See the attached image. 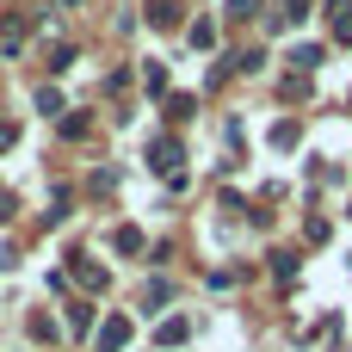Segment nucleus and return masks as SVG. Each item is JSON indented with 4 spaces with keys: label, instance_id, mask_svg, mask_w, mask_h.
<instances>
[{
    "label": "nucleus",
    "instance_id": "3",
    "mask_svg": "<svg viewBox=\"0 0 352 352\" xmlns=\"http://www.w3.org/2000/svg\"><path fill=\"white\" fill-rule=\"evenodd\" d=\"M148 25L173 31V25H179V6H173V0H148Z\"/></svg>",
    "mask_w": 352,
    "mask_h": 352
},
{
    "label": "nucleus",
    "instance_id": "7",
    "mask_svg": "<svg viewBox=\"0 0 352 352\" xmlns=\"http://www.w3.org/2000/svg\"><path fill=\"white\" fill-rule=\"evenodd\" d=\"M192 43H198V50H204V43H217V25H210V19H198V25H192Z\"/></svg>",
    "mask_w": 352,
    "mask_h": 352
},
{
    "label": "nucleus",
    "instance_id": "9",
    "mask_svg": "<svg viewBox=\"0 0 352 352\" xmlns=\"http://www.w3.org/2000/svg\"><path fill=\"white\" fill-rule=\"evenodd\" d=\"M260 12V0H229V19H254Z\"/></svg>",
    "mask_w": 352,
    "mask_h": 352
},
{
    "label": "nucleus",
    "instance_id": "12",
    "mask_svg": "<svg viewBox=\"0 0 352 352\" xmlns=\"http://www.w3.org/2000/svg\"><path fill=\"white\" fill-rule=\"evenodd\" d=\"M12 142H19V130H12V124H0V155H6Z\"/></svg>",
    "mask_w": 352,
    "mask_h": 352
},
{
    "label": "nucleus",
    "instance_id": "4",
    "mask_svg": "<svg viewBox=\"0 0 352 352\" xmlns=\"http://www.w3.org/2000/svg\"><path fill=\"white\" fill-rule=\"evenodd\" d=\"M328 12H334V37H340V43H352V0H334Z\"/></svg>",
    "mask_w": 352,
    "mask_h": 352
},
{
    "label": "nucleus",
    "instance_id": "2",
    "mask_svg": "<svg viewBox=\"0 0 352 352\" xmlns=\"http://www.w3.org/2000/svg\"><path fill=\"white\" fill-rule=\"evenodd\" d=\"M124 340H130V322H124V316H111V322L99 328V346H105V352H118Z\"/></svg>",
    "mask_w": 352,
    "mask_h": 352
},
{
    "label": "nucleus",
    "instance_id": "1",
    "mask_svg": "<svg viewBox=\"0 0 352 352\" xmlns=\"http://www.w3.org/2000/svg\"><path fill=\"white\" fill-rule=\"evenodd\" d=\"M68 272H74V278H80L87 291H105V266H93L87 254H74V266H68Z\"/></svg>",
    "mask_w": 352,
    "mask_h": 352
},
{
    "label": "nucleus",
    "instance_id": "8",
    "mask_svg": "<svg viewBox=\"0 0 352 352\" xmlns=\"http://www.w3.org/2000/svg\"><path fill=\"white\" fill-rule=\"evenodd\" d=\"M118 254H142V235L136 229H118Z\"/></svg>",
    "mask_w": 352,
    "mask_h": 352
},
{
    "label": "nucleus",
    "instance_id": "6",
    "mask_svg": "<svg viewBox=\"0 0 352 352\" xmlns=\"http://www.w3.org/2000/svg\"><path fill=\"white\" fill-rule=\"evenodd\" d=\"M167 118H173V124H186V118H192V93H179V99H167Z\"/></svg>",
    "mask_w": 352,
    "mask_h": 352
},
{
    "label": "nucleus",
    "instance_id": "11",
    "mask_svg": "<svg viewBox=\"0 0 352 352\" xmlns=\"http://www.w3.org/2000/svg\"><path fill=\"white\" fill-rule=\"evenodd\" d=\"M12 210H19V204H12V192H0V223H12Z\"/></svg>",
    "mask_w": 352,
    "mask_h": 352
},
{
    "label": "nucleus",
    "instance_id": "10",
    "mask_svg": "<svg viewBox=\"0 0 352 352\" xmlns=\"http://www.w3.org/2000/svg\"><path fill=\"white\" fill-rule=\"evenodd\" d=\"M285 19H309V0H285Z\"/></svg>",
    "mask_w": 352,
    "mask_h": 352
},
{
    "label": "nucleus",
    "instance_id": "5",
    "mask_svg": "<svg viewBox=\"0 0 352 352\" xmlns=\"http://www.w3.org/2000/svg\"><path fill=\"white\" fill-rule=\"evenodd\" d=\"M173 161H179L173 142H155V148H148V167H155V173H173Z\"/></svg>",
    "mask_w": 352,
    "mask_h": 352
}]
</instances>
